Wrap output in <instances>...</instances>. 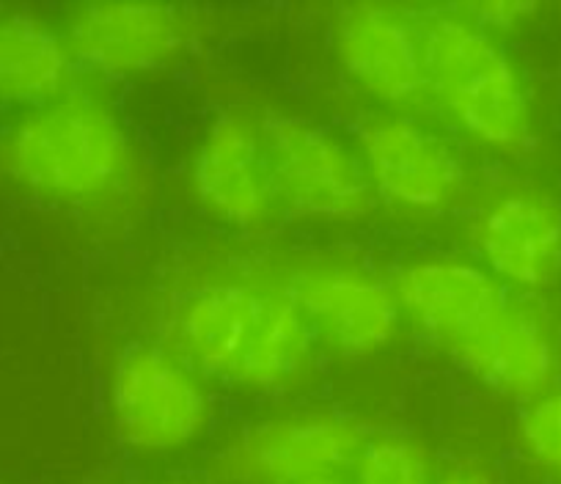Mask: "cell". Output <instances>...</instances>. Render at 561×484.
<instances>
[{
  "instance_id": "1",
  "label": "cell",
  "mask_w": 561,
  "mask_h": 484,
  "mask_svg": "<svg viewBox=\"0 0 561 484\" xmlns=\"http://www.w3.org/2000/svg\"><path fill=\"white\" fill-rule=\"evenodd\" d=\"M171 327V349L193 372L234 389H284L309 369L314 353V333L289 289L202 287L182 300Z\"/></svg>"
},
{
  "instance_id": "2",
  "label": "cell",
  "mask_w": 561,
  "mask_h": 484,
  "mask_svg": "<svg viewBox=\"0 0 561 484\" xmlns=\"http://www.w3.org/2000/svg\"><path fill=\"white\" fill-rule=\"evenodd\" d=\"M0 158L25 187L64 201L105 198L133 176V143L122 118L72 91L31 107L7 132Z\"/></svg>"
},
{
  "instance_id": "3",
  "label": "cell",
  "mask_w": 561,
  "mask_h": 484,
  "mask_svg": "<svg viewBox=\"0 0 561 484\" xmlns=\"http://www.w3.org/2000/svg\"><path fill=\"white\" fill-rule=\"evenodd\" d=\"M430 94L455 125L495 149H515L531 132L526 85L504 47L457 9L415 20Z\"/></svg>"
},
{
  "instance_id": "4",
  "label": "cell",
  "mask_w": 561,
  "mask_h": 484,
  "mask_svg": "<svg viewBox=\"0 0 561 484\" xmlns=\"http://www.w3.org/2000/svg\"><path fill=\"white\" fill-rule=\"evenodd\" d=\"M107 411L122 449L140 460L185 454L213 422L202 374L154 342H135L118 353L107 380Z\"/></svg>"
},
{
  "instance_id": "5",
  "label": "cell",
  "mask_w": 561,
  "mask_h": 484,
  "mask_svg": "<svg viewBox=\"0 0 561 484\" xmlns=\"http://www.w3.org/2000/svg\"><path fill=\"white\" fill-rule=\"evenodd\" d=\"M369 433L331 411L259 418L231 435L209 460L213 484H306L347 476Z\"/></svg>"
},
{
  "instance_id": "6",
  "label": "cell",
  "mask_w": 561,
  "mask_h": 484,
  "mask_svg": "<svg viewBox=\"0 0 561 484\" xmlns=\"http://www.w3.org/2000/svg\"><path fill=\"white\" fill-rule=\"evenodd\" d=\"M278 201L304 218L358 220L375 201L364 163L309 118L270 113L259 127Z\"/></svg>"
},
{
  "instance_id": "7",
  "label": "cell",
  "mask_w": 561,
  "mask_h": 484,
  "mask_svg": "<svg viewBox=\"0 0 561 484\" xmlns=\"http://www.w3.org/2000/svg\"><path fill=\"white\" fill-rule=\"evenodd\" d=\"M393 292L402 314L455 360L482 342L515 306L493 273L451 256H427L404 265Z\"/></svg>"
},
{
  "instance_id": "8",
  "label": "cell",
  "mask_w": 561,
  "mask_h": 484,
  "mask_svg": "<svg viewBox=\"0 0 561 484\" xmlns=\"http://www.w3.org/2000/svg\"><path fill=\"white\" fill-rule=\"evenodd\" d=\"M358 158L375 196L419 212H438L460 198L466 163L455 143L419 118L391 113L358 130Z\"/></svg>"
},
{
  "instance_id": "9",
  "label": "cell",
  "mask_w": 561,
  "mask_h": 484,
  "mask_svg": "<svg viewBox=\"0 0 561 484\" xmlns=\"http://www.w3.org/2000/svg\"><path fill=\"white\" fill-rule=\"evenodd\" d=\"M64 42L78 67L107 78L158 72L191 42V20L165 3L105 0L69 18Z\"/></svg>"
},
{
  "instance_id": "10",
  "label": "cell",
  "mask_w": 561,
  "mask_h": 484,
  "mask_svg": "<svg viewBox=\"0 0 561 484\" xmlns=\"http://www.w3.org/2000/svg\"><path fill=\"white\" fill-rule=\"evenodd\" d=\"M289 295L311 333L342 355L377 353L397 336L402 322L391 284L360 267H306L293 278Z\"/></svg>"
},
{
  "instance_id": "11",
  "label": "cell",
  "mask_w": 561,
  "mask_h": 484,
  "mask_svg": "<svg viewBox=\"0 0 561 484\" xmlns=\"http://www.w3.org/2000/svg\"><path fill=\"white\" fill-rule=\"evenodd\" d=\"M333 47L344 72L388 105H415L430 94L415 23L397 9L353 3L339 12Z\"/></svg>"
},
{
  "instance_id": "12",
  "label": "cell",
  "mask_w": 561,
  "mask_h": 484,
  "mask_svg": "<svg viewBox=\"0 0 561 484\" xmlns=\"http://www.w3.org/2000/svg\"><path fill=\"white\" fill-rule=\"evenodd\" d=\"M191 180L198 201L229 226H259L275 201L262 132L242 116H220L196 147Z\"/></svg>"
},
{
  "instance_id": "13",
  "label": "cell",
  "mask_w": 561,
  "mask_h": 484,
  "mask_svg": "<svg viewBox=\"0 0 561 484\" xmlns=\"http://www.w3.org/2000/svg\"><path fill=\"white\" fill-rule=\"evenodd\" d=\"M477 249L504 287H545L561 270V212L537 196L501 198L477 223Z\"/></svg>"
},
{
  "instance_id": "14",
  "label": "cell",
  "mask_w": 561,
  "mask_h": 484,
  "mask_svg": "<svg viewBox=\"0 0 561 484\" xmlns=\"http://www.w3.org/2000/svg\"><path fill=\"white\" fill-rule=\"evenodd\" d=\"M72 56L42 20L31 14L0 18V96L28 107H42L67 94Z\"/></svg>"
},
{
  "instance_id": "15",
  "label": "cell",
  "mask_w": 561,
  "mask_h": 484,
  "mask_svg": "<svg viewBox=\"0 0 561 484\" xmlns=\"http://www.w3.org/2000/svg\"><path fill=\"white\" fill-rule=\"evenodd\" d=\"M435 479L438 465L427 443L399 429L369 435L347 471V484H435Z\"/></svg>"
},
{
  "instance_id": "16",
  "label": "cell",
  "mask_w": 561,
  "mask_h": 484,
  "mask_svg": "<svg viewBox=\"0 0 561 484\" xmlns=\"http://www.w3.org/2000/svg\"><path fill=\"white\" fill-rule=\"evenodd\" d=\"M520 443L537 465L561 473V391L542 396L523 413Z\"/></svg>"
},
{
  "instance_id": "17",
  "label": "cell",
  "mask_w": 561,
  "mask_h": 484,
  "mask_svg": "<svg viewBox=\"0 0 561 484\" xmlns=\"http://www.w3.org/2000/svg\"><path fill=\"white\" fill-rule=\"evenodd\" d=\"M435 484H499L495 482L493 471L479 460H451L449 465L438 468V479Z\"/></svg>"
},
{
  "instance_id": "18",
  "label": "cell",
  "mask_w": 561,
  "mask_h": 484,
  "mask_svg": "<svg viewBox=\"0 0 561 484\" xmlns=\"http://www.w3.org/2000/svg\"><path fill=\"white\" fill-rule=\"evenodd\" d=\"M163 484H213L209 479H193V476H176V479H169V482Z\"/></svg>"
},
{
  "instance_id": "19",
  "label": "cell",
  "mask_w": 561,
  "mask_h": 484,
  "mask_svg": "<svg viewBox=\"0 0 561 484\" xmlns=\"http://www.w3.org/2000/svg\"><path fill=\"white\" fill-rule=\"evenodd\" d=\"M306 484H347V476H328V479H314V482Z\"/></svg>"
}]
</instances>
